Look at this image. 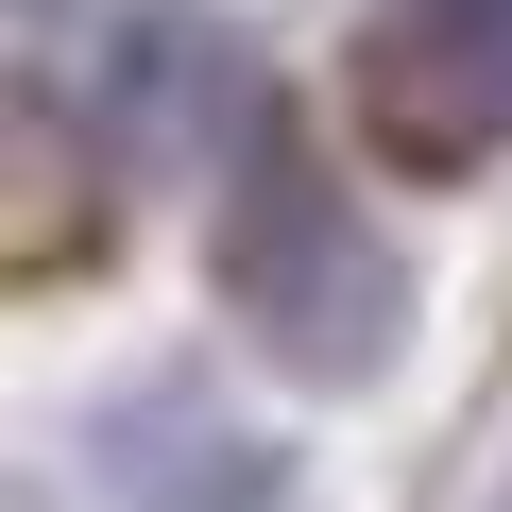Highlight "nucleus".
Instances as JSON below:
<instances>
[{
  "label": "nucleus",
  "instance_id": "f03ea898",
  "mask_svg": "<svg viewBox=\"0 0 512 512\" xmlns=\"http://www.w3.org/2000/svg\"><path fill=\"white\" fill-rule=\"evenodd\" d=\"M359 154L410 188H478L512 154V0H359L342 35Z\"/></svg>",
  "mask_w": 512,
  "mask_h": 512
},
{
  "label": "nucleus",
  "instance_id": "39448f33",
  "mask_svg": "<svg viewBox=\"0 0 512 512\" xmlns=\"http://www.w3.org/2000/svg\"><path fill=\"white\" fill-rule=\"evenodd\" d=\"M18 18H35V35H52V18H69V0H18Z\"/></svg>",
  "mask_w": 512,
  "mask_h": 512
},
{
  "label": "nucleus",
  "instance_id": "20e7f679",
  "mask_svg": "<svg viewBox=\"0 0 512 512\" xmlns=\"http://www.w3.org/2000/svg\"><path fill=\"white\" fill-rule=\"evenodd\" d=\"M86 495L103 512H291V444L256 410H222L205 376H137L86 427Z\"/></svg>",
  "mask_w": 512,
  "mask_h": 512
},
{
  "label": "nucleus",
  "instance_id": "423d86ee",
  "mask_svg": "<svg viewBox=\"0 0 512 512\" xmlns=\"http://www.w3.org/2000/svg\"><path fill=\"white\" fill-rule=\"evenodd\" d=\"M495 512H512V495H495Z\"/></svg>",
  "mask_w": 512,
  "mask_h": 512
},
{
  "label": "nucleus",
  "instance_id": "f257e3e1",
  "mask_svg": "<svg viewBox=\"0 0 512 512\" xmlns=\"http://www.w3.org/2000/svg\"><path fill=\"white\" fill-rule=\"evenodd\" d=\"M205 274L239 308V342L274 359L291 393H376L410 359V256L359 222V188L291 137V120H239L222 205H205Z\"/></svg>",
  "mask_w": 512,
  "mask_h": 512
},
{
  "label": "nucleus",
  "instance_id": "7ed1b4c3",
  "mask_svg": "<svg viewBox=\"0 0 512 512\" xmlns=\"http://www.w3.org/2000/svg\"><path fill=\"white\" fill-rule=\"evenodd\" d=\"M239 120H256V52H239V18H188V0L120 18L103 69H86V137L120 171H222Z\"/></svg>",
  "mask_w": 512,
  "mask_h": 512
}]
</instances>
